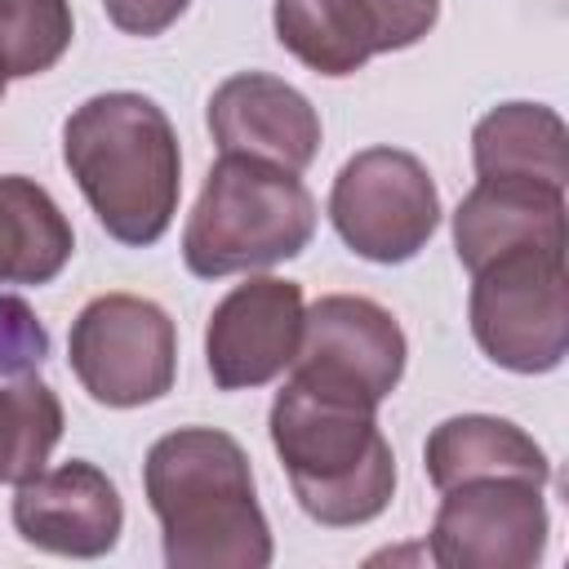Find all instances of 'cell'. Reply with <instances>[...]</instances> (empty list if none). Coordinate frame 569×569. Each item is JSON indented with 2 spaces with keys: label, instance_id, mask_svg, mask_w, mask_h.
I'll return each instance as SVG.
<instances>
[{
  "label": "cell",
  "instance_id": "7a4b0ae2",
  "mask_svg": "<svg viewBox=\"0 0 569 569\" xmlns=\"http://www.w3.org/2000/svg\"><path fill=\"white\" fill-rule=\"evenodd\" d=\"M62 160L111 240L147 249L169 231L182 196V151L160 102L133 89L84 98L62 124Z\"/></svg>",
  "mask_w": 569,
  "mask_h": 569
},
{
  "label": "cell",
  "instance_id": "e0dca14e",
  "mask_svg": "<svg viewBox=\"0 0 569 569\" xmlns=\"http://www.w3.org/2000/svg\"><path fill=\"white\" fill-rule=\"evenodd\" d=\"M71 253L76 231L58 200L22 173H0V284H49Z\"/></svg>",
  "mask_w": 569,
  "mask_h": 569
},
{
  "label": "cell",
  "instance_id": "8992f818",
  "mask_svg": "<svg viewBox=\"0 0 569 569\" xmlns=\"http://www.w3.org/2000/svg\"><path fill=\"white\" fill-rule=\"evenodd\" d=\"M67 360L89 400L107 409H138L173 391L178 329L151 298L102 293L71 320Z\"/></svg>",
  "mask_w": 569,
  "mask_h": 569
},
{
  "label": "cell",
  "instance_id": "44dd1931",
  "mask_svg": "<svg viewBox=\"0 0 569 569\" xmlns=\"http://www.w3.org/2000/svg\"><path fill=\"white\" fill-rule=\"evenodd\" d=\"M191 0H102L107 18L124 31V36H160L169 31L182 13H187Z\"/></svg>",
  "mask_w": 569,
  "mask_h": 569
},
{
  "label": "cell",
  "instance_id": "30bf717a",
  "mask_svg": "<svg viewBox=\"0 0 569 569\" xmlns=\"http://www.w3.org/2000/svg\"><path fill=\"white\" fill-rule=\"evenodd\" d=\"M440 0H276V40L316 76H356L369 58L418 44Z\"/></svg>",
  "mask_w": 569,
  "mask_h": 569
},
{
  "label": "cell",
  "instance_id": "277c9868",
  "mask_svg": "<svg viewBox=\"0 0 569 569\" xmlns=\"http://www.w3.org/2000/svg\"><path fill=\"white\" fill-rule=\"evenodd\" d=\"M316 236V200L293 169L222 151L182 227V262L200 280L298 258Z\"/></svg>",
  "mask_w": 569,
  "mask_h": 569
},
{
  "label": "cell",
  "instance_id": "52a82bcc",
  "mask_svg": "<svg viewBox=\"0 0 569 569\" xmlns=\"http://www.w3.org/2000/svg\"><path fill=\"white\" fill-rule=\"evenodd\" d=\"M329 222L351 253L400 267L418 258L440 227L436 178L413 151L365 147L329 187Z\"/></svg>",
  "mask_w": 569,
  "mask_h": 569
},
{
  "label": "cell",
  "instance_id": "ba28073f",
  "mask_svg": "<svg viewBox=\"0 0 569 569\" xmlns=\"http://www.w3.org/2000/svg\"><path fill=\"white\" fill-rule=\"evenodd\" d=\"M409 342L400 320L360 293H325L307 307L289 378L378 409L405 378Z\"/></svg>",
  "mask_w": 569,
  "mask_h": 569
},
{
  "label": "cell",
  "instance_id": "7402d4cb",
  "mask_svg": "<svg viewBox=\"0 0 569 569\" xmlns=\"http://www.w3.org/2000/svg\"><path fill=\"white\" fill-rule=\"evenodd\" d=\"M0 98H4V71H0Z\"/></svg>",
  "mask_w": 569,
  "mask_h": 569
},
{
  "label": "cell",
  "instance_id": "9a60e30c",
  "mask_svg": "<svg viewBox=\"0 0 569 569\" xmlns=\"http://www.w3.org/2000/svg\"><path fill=\"white\" fill-rule=\"evenodd\" d=\"M471 164L476 178L542 182L565 191L569 129L547 102H498L471 129Z\"/></svg>",
  "mask_w": 569,
  "mask_h": 569
},
{
  "label": "cell",
  "instance_id": "ac0fdd59",
  "mask_svg": "<svg viewBox=\"0 0 569 569\" xmlns=\"http://www.w3.org/2000/svg\"><path fill=\"white\" fill-rule=\"evenodd\" d=\"M62 440V400L36 373L0 387V485H22L49 467Z\"/></svg>",
  "mask_w": 569,
  "mask_h": 569
},
{
  "label": "cell",
  "instance_id": "3957f363",
  "mask_svg": "<svg viewBox=\"0 0 569 569\" xmlns=\"http://www.w3.org/2000/svg\"><path fill=\"white\" fill-rule=\"evenodd\" d=\"M271 445L289 471L298 507L325 529L369 525L391 507L396 453L378 409L284 382L271 400Z\"/></svg>",
  "mask_w": 569,
  "mask_h": 569
},
{
  "label": "cell",
  "instance_id": "8fae6325",
  "mask_svg": "<svg viewBox=\"0 0 569 569\" xmlns=\"http://www.w3.org/2000/svg\"><path fill=\"white\" fill-rule=\"evenodd\" d=\"M302 284L280 276H249L204 325V365L218 391H253L276 382L302 342Z\"/></svg>",
  "mask_w": 569,
  "mask_h": 569
},
{
  "label": "cell",
  "instance_id": "5bb4252c",
  "mask_svg": "<svg viewBox=\"0 0 569 569\" xmlns=\"http://www.w3.org/2000/svg\"><path fill=\"white\" fill-rule=\"evenodd\" d=\"M525 244H565V191L542 182L476 178L453 209V249L467 271Z\"/></svg>",
  "mask_w": 569,
  "mask_h": 569
},
{
  "label": "cell",
  "instance_id": "6da1fadb",
  "mask_svg": "<svg viewBox=\"0 0 569 569\" xmlns=\"http://www.w3.org/2000/svg\"><path fill=\"white\" fill-rule=\"evenodd\" d=\"M142 489L160 520L169 569H267L271 525L249 453L218 427H178L147 449Z\"/></svg>",
  "mask_w": 569,
  "mask_h": 569
},
{
  "label": "cell",
  "instance_id": "7c38bea8",
  "mask_svg": "<svg viewBox=\"0 0 569 569\" xmlns=\"http://www.w3.org/2000/svg\"><path fill=\"white\" fill-rule=\"evenodd\" d=\"M13 529L22 542L71 556V560H98L116 551L124 529V502L111 476L84 458L44 467L40 476L22 480L13 493Z\"/></svg>",
  "mask_w": 569,
  "mask_h": 569
},
{
  "label": "cell",
  "instance_id": "9c48e42d",
  "mask_svg": "<svg viewBox=\"0 0 569 569\" xmlns=\"http://www.w3.org/2000/svg\"><path fill=\"white\" fill-rule=\"evenodd\" d=\"M427 556L440 569H533L547 551V502L529 476H476L440 489Z\"/></svg>",
  "mask_w": 569,
  "mask_h": 569
},
{
  "label": "cell",
  "instance_id": "ffe728a7",
  "mask_svg": "<svg viewBox=\"0 0 569 569\" xmlns=\"http://www.w3.org/2000/svg\"><path fill=\"white\" fill-rule=\"evenodd\" d=\"M49 360V329L27 298L0 293V378H27Z\"/></svg>",
  "mask_w": 569,
  "mask_h": 569
},
{
  "label": "cell",
  "instance_id": "4fadbf2b",
  "mask_svg": "<svg viewBox=\"0 0 569 569\" xmlns=\"http://www.w3.org/2000/svg\"><path fill=\"white\" fill-rule=\"evenodd\" d=\"M209 133L218 151L258 156L293 173L320 156V116L311 98L267 71H236L213 89Z\"/></svg>",
  "mask_w": 569,
  "mask_h": 569
},
{
  "label": "cell",
  "instance_id": "d6986e66",
  "mask_svg": "<svg viewBox=\"0 0 569 569\" xmlns=\"http://www.w3.org/2000/svg\"><path fill=\"white\" fill-rule=\"evenodd\" d=\"M71 0H0V71L27 80L62 62L71 49Z\"/></svg>",
  "mask_w": 569,
  "mask_h": 569
},
{
  "label": "cell",
  "instance_id": "5b68a950",
  "mask_svg": "<svg viewBox=\"0 0 569 569\" xmlns=\"http://www.w3.org/2000/svg\"><path fill=\"white\" fill-rule=\"evenodd\" d=\"M471 333L511 373H551L569 351L565 244H525L471 271Z\"/></svg>",
  "mask_w": 569,
  "mask_h": 569
},
{
  "label": "cell",
  "instance_id": "2e32d148",
  "mask_svg": "<svg viewBox=\"0 0 569 569\" xmlns=\"http://www.w3.org/2000/svg\"><path fill=\"white\" fill-rule=\"evenodd\" d=\"M422 467L436 489L476 476H529L538 485L551 480V462L542 445L511 418H493V413H458L431 427L422 445Z\"/></svg>",
  "mask_w": 569,
  "mask_h": 569
}]
</instances>
